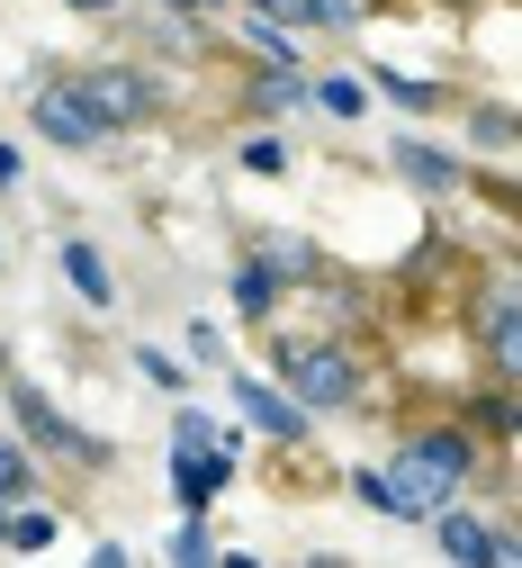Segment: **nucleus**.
Segmentation results:
<instances>
[{
	"instance_id": "1",
	"label": "nucleus",
	"mask_w": 522,
	"mask_h": 568,
	"mask_svg": "<svg viewBox=\"0 0 522 568\" xmlns=\"http://www.w3.org/2000/svg\"><path fill=\"white\" fill-rule=\"evenodd\" d=\"M460 478H469V434H423V443H406L388 469H360V496H369L388 524H432L441 506H451Z\"/></svg>"
},
{
	"instance_id": "2",
	"label": "nucleus",
	"mask_w": 522,
	"mask_h": 568,
	"mask_svg": "<svg viewBox=\"0 0 522 568\" xmlns=\"http://www.w3.org/2000/svg\"><path fill=\"white\" fill-rule=\"evenodd\" d=\"M279 371H288L297 406H351V397H360V371H351V352H334V343H325V352H288Z\"/></svg>"
},
{
	"instance_id": "3",
	"label": "nucleus",
	"mask_w": 522,
	"mask_h": 568,
	"mask_svg": "<svg viewBox=\"0 0 522 568\" xmlns=\"http://www.w3.org/2000/svg\"><path fill=\"white\" fill-rule=\"evenodd\" d=\"M28 118H37V135H54V145H100V135H109V126L91 118V100L72 91V82H45Z\"/></svg>"
},
{
	"instance_id": "4",
	"label": "nucleus",
	"mask_w": 522,
	"mask_h": 568,
	"mask_svg": "<svg viewBox=\"0 0 522 568\" xmlns=\"http://www.w3.org/2000/svg\"><path fill=\"white\" fill-rule=\"evenodd\" d=\"M19 434H28V443H45V452H63V460H100V452H109V443H91L72 415H54L37 388H19Z\"/></svg>"
},
{
	"instance_id": "5",
	"label": "nucleus",
	"mask_w": 522,
	"mask_h": 568,
	"mask_svg": "<svg viewBox=\"0 0 522 568\" xmlns=\"http://www.w3.org/2000/svg\"><path fill=\"white\" fill-rule=\"evenodd\" d=\"M72 91L91 100V118H100V126H126V118H144V109H154L144 73H91V82H72Z\"/></svg>"
},
{
	"instance_id": "6",
	"label": "nucleus",
	"mask_w": 522,
	"mask_h": 568,
	"mask_svg": "<svg viewBox=\"0 0 522 568\" xmlns=\"http://www.w3.org/2000/svg\"><path fill=\"white\" fill-rule=\"evenodd\" d=\"M235 406H244V424H262L270 443H297V434H307V406H288L279 388H262V379H244V371H235Z\"/></svg>"
},
{
	"instance_id": "7",
	"label": "nucleus",
	"mask_w": 522,
	"mask_h": 568,
	"mask_svg": "<svg viewBox=\"0 0 522 568\" xmlns=\"http://www.w3.org/2000/svg\"><path fill=\"white\" fill-rule=\"evenodd\" d=\"M172 478H181V506L198 515L216 487H226V452H207V443H172Z\"/></svg>"
},
{
	"instance_id": "8",
	"label": "nucleus",
	"mask_w": 522,
	"mask_h": 568,
	"mask_svg": "<svg viewBox=\"0 0 522 568\" xmlns=\"http://www.w3.org/2000/svg\"><path fill=\"white\" fill-rule=\"evenodd\" d=\"M432 532H441V550H451V559H513L495 532H478V524H469V515H451V506L432 515Z\"/></svg>"
},
{
	"instance_id": "9",
	"label": "nucleus",
	"mask_w": 522,
	"mask_h": 568,
	"mask_svg": "<svg viewBox=\"0 0 522 568\" xmlns=\"http://www.w3.org/2000/svg\"><path fill=\"white\" fill-rule=\"evenodd\" d=\"M397 172L423 181V190H460V163H451V154H432V145H397Z\"/></svg>"
},
{
	"instance_id": "10",
	"label": "nucleus",
	"mask_w": 522,
	"mask_h": 568,
	"mask_svg": "<svg viewBox=\"0 0 522 568\" xmlns=\"http://www.w3.org/2000/svg\"><path fill=\"white\" fill-rule=\"evenodd\" d=\"M63 271H72V290H82L91 307H109V262H100L91 244H63Z\"/></svg>"
},
{
	"instance_id": "11",
	"label": "nucleus",
	"mask_w": 522,
	"mask_h": 568,
	"mask_svg": "<svg viewBox=\"0 0 522 568\" xmlns=\"http://www.w3.org/2000/svg\"><path fill=\"white\" fill-rule=\"evenodd\" d=\"M316 100H325L334 118H360V109H369V91H360L351 73H334V82H316Z\"/></svg>"
},
{
	"instance_id": "12",
	"label": "nucleus",
	"mask_w": 522,
	"mask_h": 568,
	"mask_svg": "<svg viewBox=\"0 0 522 568\" xmlns=\"http://www.w3.org/2000/svg\"><path fill=\"white\" fill-rule=\"evenodd\" d=\"M0 496H37V469H28L19 443H0Z\"/></svg>"
},
{
	"instance_id": "13",
	"label": "nucleus",
	"mask_w": 522,
	"mask_h": 568,
	"mask_svg": "<svg viewBox=\"0 0 522 568\" xmlns=\"http://www.w3.org/2000/svg\"><path fill=\"white\" fill-rule=\"evenodd\" d=\"M235 307H244V316H262V307H270V271H262V262H253V271H235Z\"/></svg>"
},
{
	"instance_id": "14",
	"label": "nucleus",
	"mask_w": 522,
	"mask_h": 568,
	"mask_svg": "<svg viewBox=\"0 0 522 568\" xmlns=\"http://www.w3.org/2000/svg\"><path fill=\"white\" fill-rule=\"evenodd\" d=\"M135 371H144V379H154V388H181V379H190V371L172 362V352H154V343H144V352H135Z\"/></svg>"
},
{
	"instance_id": "15",
	"label": "nucleus",
	"mask_w": 522,
	"mask_h": 568,
	"mask_svg": "<svg viewBox=\"0 0 522 568\" xmlns=\"http://www.w3.org/2000/svg\"><path fill=\"white\" fill-rule=\"evenodd\" d=\"M172 559H207V532H198V515H190V524L172 532Z\"/></svg>"
},
{
	"instance_id": "16",
	"label": "nucleus",
	"mask_w": 522,
	"mask_h": 568,
	"mask_svg": "<svg viewBox=\"0 0 522 568\" xmlns=\"http://www.w3.org/2000/svg\"><path fill=\"white\" fill-rule=\"evenodd\" d=\"M0 181H19V145H0Z\"/></svg>"
}]
</instances>
